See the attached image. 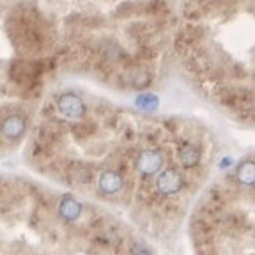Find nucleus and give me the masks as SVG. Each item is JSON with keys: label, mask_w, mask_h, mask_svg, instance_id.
Listing matches in <instances>:
<instances>
[{"label": "nucleus", "mask_w": 255, "mask_h": 255, "mask_svg": "<svg viewBox=\"0 0 255 255\" xmlns=\"http://www.w3.org/2000/svg\"><path fill=\"white\" fill-rule=\"evenodd\" d=\"M207 4H220V2H225V0H204Z\"/></svg>", "instance_id": "nucleus-4"}, {"label": "nucleus", "mask_w": 255, "mask_h": 255, "mask_svg": "<svg viewBox=\"0 0 255 255\" xmlns=\"http://www.w3.org/2000/svg\"><path fill=\"white\" fill-rule=\"evenodd\" d=\"M254 158L213 177L186 220L193 255H254Z\"/></svg>", "instance_id": "nucleus-3"}, {"label": "nucleus", "mask_w": 255, "mask_h": 255, "mask_svg": "<svg viewBox=\"0 0 255 255\" xmlns=\"http://www.w3.org/2000/svg\"><path fill=\"white\" fill-rule=\"evenodd\" d=\"M216 158L199 124L91 107L76 92L46 103L27 143L32 174L123 216L154 245L181 232Z\"/></svg>", "instance_id": "nucleus-1"}, {"label": "nucleus", "mask_w": 255, "mask_h": 255, "mask_svg": "<svg viewBox=\"0 0 255 255\" xmlns=\"http://www.w3.org/2000/svg\"><path fill=\"white\" fill-rule=\"evenodd\" d=\"M0 255H159L123 216L37 175L0 172Z\"/></svg>", "instance_id": "nucleus-2"}]
</instances>
